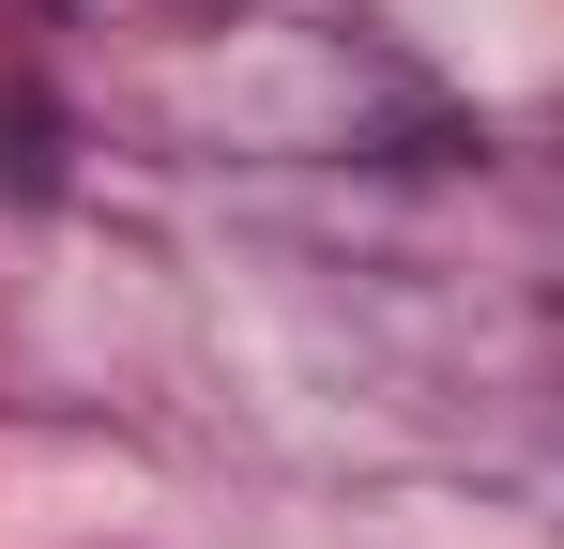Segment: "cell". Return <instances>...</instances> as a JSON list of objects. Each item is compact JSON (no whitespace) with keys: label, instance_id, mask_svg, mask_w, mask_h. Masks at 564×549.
<instances>
[]
</instances>
